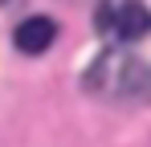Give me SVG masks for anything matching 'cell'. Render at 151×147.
Wrapping results in <instances>:
<instances>
[{"label": "cell", "instance_id": "1", "mask_svg": "<svg viewBox=\"0 0 151 147\" xmlns=\"http://www.w3.org/2000/svg\"><path fill=\"white\" fill-rule=\"evenodd\" d=\"M102 24H106L119 41H139V37L151 29V12L139 4V0H119V4L106 12V21H102Z\"/></svg>", "mask_w": 151, "mask_h": 147}, {"label": "cell", "instance_id": "2", "mask_svg": "<svg viewBox=\"0 0 151 147\" xmlns=\"http://www.w3.org/2000/svg\"><path fill=\"white\" fill-rule=\"evenodd\" d=\"M57 37V24L49 17H29V21L17 24V49L21 53H45Z\"/></svg>", "mask_w": 151, "mask_h": 147}, {"label": "cell", "instance_id": "3", "mask_svg": "<svg viewBox=\"0 0 151 147\" xmlns=\"http://www.w3.org/2000/svg\"><path fill=\"white\" fill-rule=\"evenodd\" d=\"M0 4H4V0H0Z\"/></svg>", "mask_w": 151, "mask_h": 147}]
</instances>
